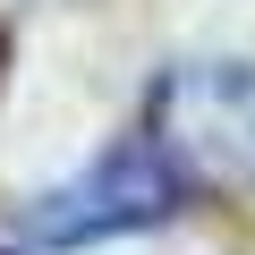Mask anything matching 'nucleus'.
I'll list each match as a JSON object with an SVG mask.
<instances>
[{
    "mask_svg": "<svg viewBox=\"0 0 255 255\" xmlns=\"http://www.w3.org/2000/svg\"><path fill=\"white\" fill-rule=\"evenodd\" d=\"M179 204H187L179 170H170L145 136H119V145L94 153L68 187H51V196L26 213V230H34L43 247H94V238H119V230H153V221H170Z\"/></svg>",
    "mask_w": 255,
    "mask_h": 255,
    "instance_id": "2",
    "label": "nucleus"
},
{
    "mask_svg": "<svg viewBox=\"0 0 255 255\" xmlns=\"http://www.w3.org/2000/svg\"><path fill=\"white\" fill-rule=\"evenodd\" d=\"M145 145L179 170V187H255V68L247 60H187L145 102Z\"/></svg>",
    "mask_w": 255,
    "mask_h": 255,
    "instance_id": "1",
    "label": "nucleus"
}]
</instances>
